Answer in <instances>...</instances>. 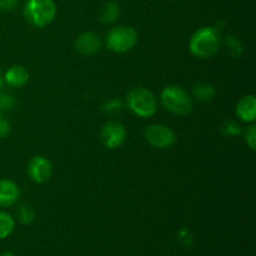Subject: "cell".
<instances>
[{
  "mask_svg": "<svg viewBox=\"0 0 256 256\" xmlns=\"http://www.w3.org/2000/svg\"><path fill=\"white\" fill-rule=\"evenodd\" d=\"M29 80V72L22 65H12L4 74V82L9 86L22 88Z\"/></svg>",
  "mask_w": 256,
  "mask_h": 256,
  "instance_id": "12",
  "label": "cell"
},
{
  "mask_svg": "<svg viewBox=\"0 0 256 256\" xmlns=\"http://www.w3.org/2000/svg\"><path fill=\"white\" fill-rule=\"evenodd\" d=\"M105 42L112 52L118 54L128 52L136 45L138 32L130 25H118L108 32Z\"/></svg>",
  "mask_w": 256,
  "mask_h": 256,
  "instance_id": "5",
  "label": "cell"
},
{
  "mask_svg": "<svg viewBox=\"0 0 256 256\" xmlns=\"http://www.w3.org/2000/svg\"><path fill=\"white\" fill-rule=\"evenodd\" d=\"M192 94H194V96H196V99L202 100V102H210L216 95V90L209 82H200L192 86Z\"/></svg>",
  "mask_w": 256,
  "mask_h": 256,
  "instance_id": "13",
  "label": "cell"
},
{
  "mask_svg": "<svg viewBox=\"0 0 256 256\" xmlns=\"http://www.w3.org/2000/svg\"><path fill=\"white\" fill-rule=\"evenodd\" d=\"M18 219H19V222L24 225L32 224L35 219V210L32 209V205H20L19 209H18Z\"/></svg>",
  "mask_w": 256,
  "mask_h": 256,
  "instance_id": "16",
  "label": "cell"
},
{
  "mask_svg": "<svg viewBox=\"0 0 256 256\" xmlns=\"http://www.w3.org/2000/svg\"><path fill=\"white\" fill-rule=\"evenodd\" d=\"M122 109V102L119 99H112L106 102V104L102 105V112H106V114H118L120 110Z\"/></svg>",
  "mask_w": 256,
  "mask_h": 256,
  "instance_id": "19",
  "label": "cell"
},
{
  "mask_svg": "<svg viewBox=\"0 0 256 256\" xmlns=\"http://www.w3.org/2000/svg\"><path fill=\"white\" fill-rule=\"evenodd\" d=\"M19 4V0H0V10L10 12Z\"/></svg>",
  "mask_w": 256,
  "mask_h": 256,
  "instance_id": "23",
  "label": "cell"
},
{
  "mask_svg": "<svg viewBox=\"0 0 256 256\" xmlns=\"http://www.w3.org/2000/svg\"><path fill=\"white\" fill-rule=\"evenodd\" d=\"M0 256H15V255L12 254V252H4V254H2Z\"/></svg>",
  "mask_w": 256,
  "mask_h": 256,
  "instance_id": "25",
  "label": "cell"
},
{
  "mask_svg": "<svg viewBox=\"0 0 256 256\" xmlns=\"http://www.w3.org/2000/svg\"><path fill=\"white\" fill-rule=\"evenodd\" d=\"M126 106L136 116L150 118L156 112L158 100L149 89L136 86L128 92Z\"/></svg>",
  "mask_w": 256,
  "mask_h": 256,
  "instance_id": "2",
  "label": "cell"
},
{
  "mask_svg": "<svg viewBox=\"0 0 256 256\" xmlns=\"http://www.w3.org/2000/svg\"><path fill=\"white\" fill-rule=\"evenodd\" d=\"M118 18H119V6L116 2H106L100 12V22L104 24H112V22H116Z\"/></svg>",
  "mask_w": 256,
  "mask_h": 256,
  "instance_id": "14",
  "label": "cell"
},
{
  "mask_svg": "<svg viewBox=\"0 0 256 256\" xmlns=\"http://www.w3.org/2000/svg\"><path fill=\"white\" fill-rule=\"evenodd\" d=\"M10 132H12V125L2 116V112H0V139L6 138L10 134Z\"/></svg>",
  "mask_w": 256,
  "mask_h": 256,
  "instance_id": "22",
  "label": "cell"
},
{
  "mask_svg": "<svg viewBox=\"0 0 256 256\" xmlns=\"http://www.w3.org/2000/svg\"><path fill=\"white\" fill-rule=\"evenodd\" d=\"M16 105V98L12 94L0 90V112H10Z\"/></svg>",
  "mask_w": 256,
  "mask_h": 256,
  "instance_id": "17",
  "label": "cell"
},
{
  "mask_svg": "<svg viewBox=\"0 0 256 256\" xmlns=\"http://www.w3.org/2000/svg\"><path fill=\"white\" fill-rule=\"evenodd\" d=\"M236 115L245 122H252L256 120V98L252 94L245 95L236 105Z\"/></svg>",
  "mask_w": 256,
  "mask_h": 256,
  "instance_id": "11",
  "label": "cell"
},
{
  "mask_svg": "<svg viewBox=\"0 0 256 256\" xmlns=\"http://www.w3.org/2000/svg\"><path fill=\"white\" fill-rule=\"evenodd\" d=\"M244 136H245V142L246 144L249 145V148L252 150H255L256 146V126L254 124H252L250 126L246 128L244 132Z\"/></svg>",
  "mask_w": 256,
  "mask_h": 256,
  "instance_id": "20",
  "label": "cell"
},
{
  "mask_svg": "<svg viewBox=\"0 0 256 256\" xmlns=\"http://www.w3.org/2000/svg\"><path fill=\"white\" fill-rule=\"evenodd\" d=\"M144 136L152 146L166 149L176 142V135L169 126L162 124H152L144 130Z\"/></svg>",
  "mask_w": 256,
  "mask_h": 256,
  "instance_id": "6",
  "label": "cell"
},
{
  "mask_svg": "<svg viewBox=\"0 0 256 256\" xmlns=\"http://www.w3.org/2000/svg\"><path fill=\"white\" fill-rule=\"evenodd\" d=\"M75 50L82 55H94L102 49V39L96 32H85L76 38L74 42Z\"/></svg>",
  "mask_w": 256,
  "mask_h": 256,
  "instance_id": "9",
  "label": "cell"
},
{
  "mask_svg": "<svg viewBox=\"0 0 256 256\" xmlns=\"http://www.w3.org/2000/svg\"><path fill=\"white\" fill-rule=\"evenodd\" d=\"M160 102L168 112L175 115H188L194 106L192 96L179 85L165 86L160 94Z\"/></svg>",
  "mask_w": 256,
  "mask_h": 256,
  "instance_id": "3",
  "label": "cell"
},
{
  "mask_svg": "<svg viewBox=\"0 0 256 256\" xmlns=\"http://www.w3.org/2000/svg\"><path fill=\"white\" fill-rule=\"evenodd\" d=\"M220 48V32L214 26H202L192 35L189 49L194 56L199 59H209L214 56Z\"/></svg>",
  "mask_w": 256,
  "mask_h": 256,
  "instance_id": "1",
  "label": "cell"
},
{
  "mask_svg": "<svg viewBox=\"0 0 256 256\" xmlns=\"http://www.w3.org/2000/svg\"><path fill=\"white\" fill-rule=\"evenodd\" d=\"M20 188L15 182L0 179V208L12 206L20 198Z\"/></svg>",
  "mask_w": 256,
  "mask_h": 256,
  "instance_id": "10",
  "label": "cell"
},
{
  "mask_svg": "<svg viewBox=\"0 0 256 256\" xmlns=\"http://www.w3.org/2000/svg\"><path fill=\"white\" fill-rule=\"evenodd\" d=\"M226 46L232 58H239L242 52V45L236 36H228Z\"/></svg>",
  "mask_w": 256,
  "mask_h": 256,
  "instance_id": "18",
  "label": "cell"
},
{
  "mask_svg": "<svg viewBox=\"0 0 256 256\" xmlns=\"http://www.w3.org/2000/svg\"><path fill=\"white\" fill-rule=\"evenodd\" d=\"M15 220L9 212H0V239H5L14 232Z\"/></svg>",
  "mask_w": 256,
  "mask_h": 256,
  "instance_id": "15",
  "label": "cell"
},
{
  "mask_svg": "<svg viewBox=\"0 0 256 256\" xmlns=\"http://www.w3.org/2000/svg\"><path fill=\"white\" fill-rule=\"evenodd\" d=\"M2 84H4V76H2V72H0V89L2 88Z\"/></svg>",
  "mask_w": 256,
  "mask_h": 256,
  "instance_id": "24",
  "label": "cell"
},
{
  "mask_svg": "<svg viewBox=\"0 0 256 256\" xmlns=\"http://www.w3.org/2000/svg\"><path fill=\"white\" fill-rule=\"evenodd\" d=\"M222 132H224V134L234 136V135H239L242 132V126L235 122H226L222 128Z\"/></svg>",
  "mask_w": 256,
  "mask_h": 256,
  "instance_id": "21",
  "label": "cell"
},
{
  "mask_svg": "<svg viewBox=\"0 0 256 256\" xmlns=\"http://www.w3.org/2000/svg\"><path fill=\"white\" fill-rule=\"evenodd\" d=\"M100 139L108 149H118L126 140V130L122 122L112 120L102 125V132H100Z\"/></svg>",
  "mask_w": 256,
  "mask_h": 256,
  "instance_id": "7",
  "label": "cell"
},
{
  "mask_svg": "<svg viewBox=\"0 0 256 256\" xmlns=\"http://www.w3.org/2000/svg\"><path fill=\"white\" fill-rule=\"evenodd\" d=\"M56 15L54 0H28L24 6V16L36 28L48 26Z\"/></svg>",
  "mask_w": 256,
  "mask_h": 256,
  "instance_id": "4",
  "label": "cell"
},
{
  "mask_svg": "<svg viewBox=\"0 0 256 256\" xmlns=\"http://www.w3.org/2000/svg\"><path fill=\"white\" fill-rule=\"evenodd\" d=\"M28 174L34 182L44 184V182H49L52 175V162L42 155L32 156L28 164Z\"/></svg>",
  "mask_w": 256,
  "mask_h": 256,
  "instance_id": "8",
  "label": "cell"
}]
</instances>
